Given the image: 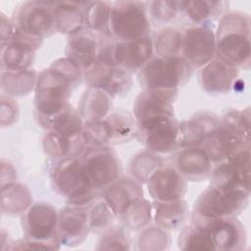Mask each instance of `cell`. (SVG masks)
<instances>
[{"label":"cell","mask_w":251,"mask_h":251,"mask_svg":"<svg viewBox=\"0 0 251 251\" xmlns=\"http://www.w3.org/2000/svg\"><path fill=\"white\" fill-rule=\"evenodd\" d=\"M81 75L79 68L67 57L56 60L38 74L34 107L42 126L70 104L72 91L79 83Z\"/></svg>","instance_id":"1"},{"label":"cell","mask_w":251,"mask_h":251,"mask_svg":"<svg viewBox=\"0 0 251 251\" xmlns=\"http://www.w3.org/2000/svg\"><path fill=\"white\" fill-rule=\"evenodd\" d=\"M216 33V57L239 69H249L250 17L231 11L224 14L219 21Z\"/></svg>","instance_id":"2"},{"label":"cell","mask_w":251,"mask_h":251,"mask_svg":"<svg viewBox=\"0 0 251 251\" xmlns=\"http://www.w3.org/2000/svg\"><path fill=\"white\" fill-rule=\"evenodd\" d=\"M213 163L225 162L250 148V111L232 110L220 121L216 132L202 146Z\"/></svg>","instance_id":"3"},{"label":"cell","mask_w":251,"mask_h":251,"mask_svg":"<svg viewBox=\"0 0 251 251\" xmlns=\"http://www.w3.org/2000/svg\"><path fill=\"white\" fill-rule=\"evenodd\" d=\"M51 181L54 190L71 206L87 208L99 195V190L90 184L78 157L58 159L51 171Z\"/></svg>","instance_id":"4"},{"label":"cell","mask_w":251,"mask_h":251,"mask_svg":"<svg viewBox=\"0 0 251 251\" xmlns=\"http://www.w3.org/2000/svg\"><path fill=\"white\" fill-rule=\"evenodd\" d=\"M250 190L210 185L195 200L191 220L236 218L248 206Z\"/></svg>","instance_id":"5"},{"label":"cell","mask_w":251,"mask_h":251,"mask_svg":"<svg viewBox=\"0 0 251 251\" xmlns=\"http://www.w3.org/2000/svg\"><path fill=\"white\" fill-rule=\"evenodd\" d=\"M151 24L144 1L112 2L109 33L118 41H130L150 35Z\"/></svg>","instance_id":"6"},{"label":"cell","mask_w":251,"mask_h":251,"mask_svg":"<svg viewBox=\"0 0 251 251\" xmlns=\"http://www.w3.org/2000/svg\"><path fill=\"white\" fill-rule=\"evenodd\" d=\"M192 68L181 56L152 58L137 75L143 90H178L190 78Z\"/></svg>","instance_id":"7"},{"label":"cell","mask_w":251,"mask_h":251,"mask_svg":"<svg viewBox=\"0 0 251 251\" xmlns=\"http://www.w3.org/2000/svg\"><path fill=\"white\" fill-rule=\"evenodd\" d=\"M136 135L147 150L166 154L180 148L179 122L175 116H161L136 122Z\"/></svg>","instance_id":"8"},{"label":"cell","mask_w":251,"mask_h":251,"mask_svg":"<svg viewBox=\"0 0 251 251\" xmlns=\"http://www.w3.org/2000/svg\"><path fill=\"white\" fill-rule=\"evenodd\" d=\"M59 212L50 203H32L22 216L25 237L47 245L50 250L59 249L58 241Z\"/></svg>","instance_id":"9"},{"label":"cell","mask_w":251,"mask_h":251,"mask_svg":"<svg viewBox=\"0 0 251 251\" xmlns=\"http://www.w3.org/2000/svg\"><path fill=\"white\" fill-rule=\"evenodd\" d=\"M80 160L90 184L98 190L105 189L121 177L120 160L109 146H87Z\"/></svg>","instance_id":"10"},{"label":"cell","mask_w":251,"mask_h":251,"mask_svg":"<svg viewBox=\"0 0 251 251\" xmlns=\"http://www.w3.org/2000/svg\"><path fill=\"white\" fill-rule=\"evenodd\" d=\"M54 2L26 1L15 12L13 22L22 33L43 40L56 30Z\"/></svg>","instance_id":"11"},{"label":"cell","mask_w":251,"mask_h":251,"mask_svg":"<svg viewBox=\"0 0 251 251\" xmlns=\"http://www.w3.org/2000/svg\"><path fill=\"white\" fill-rule=\"evenodd\" d=\"M181 57L192 69H199L216 58V33L210 24L195 25L182 31Z\"/></svg>","instance_id":"12"},{"label":"cell","mask_w":251,"mask_h":251,"mask_svg":"<svg viewBox=\"0 0 251 251\" xmlns=\"http://www.w3.org/2000/svg\"><path fill=\"white\" fill-rule=\"evenodd\" d=\"M82 76L88 86L100 88L113 98L126 95L132 85L130 72L120 66H107L97 61L83 72Z\"/></svg>","instance_id":"13"},{"label":"cell","mask_w":251,"mask_h":251,"mask_svg":"<svg viewBox=\"0 0 251 251\" xmlns=\"http://www.w3.org/2000/svg\"><path fill=\"white\" fill-rule=\"evenodd\" d=\"M191 224L204 227L210 235L215 250L238 251L246 245L244 226L236 218H224L209 221L191 220Z\"/></svg>","instance_id":"14"},{"label":"cell","mask_w":251,"mask_h":251,"mask_svg":"<svg viewBox=\"0 0 251 251\" xmlns=\"http://www.w3.org/2000/svg\"><path fill=\"white\" fill-rule=\"evenodd\" d=\"M211 184L221 188L250 190V148L222 162L210 174Z\"/></svg>","instance_id":"15"},{"label":"cell","mask_w":251,"mask_h":251,"mask_svg":"<svg viewBox=\"0 0 251 251\" xmlns=\"http://www.w3.org/2000/svg\"><path fill=\"white\" fill-rule=\"evenodd\" d=\"M42 41L17 29L12 41L1 46L2 70L9 72L29 70L35 59V51L41 46Z\"/></svg>","instance_id":"16"},{"label":"cell","mask_w":251,"mask_h":251,"mask_svg":"<svg viewBox=\"0 0 251 251\" xmlns=\"http://www.w3.org/2000/svg\"><path fill=\"white\" fill-rule=\"evenodd\" d=\"M186 181L174 166L163 165L151 176L147 188L153 201H174L184 197L187 191Z\"/></svg>","instance_id":"17"},{"label":"cell","mask_w":251,"mask_h":251,"mask_svg":"<svg viewBox=\"0 0 251 251\" xmlns=\"http://www.w3.org/2000/svg\"><path fill=\"white\" fill-rule=\"evenodd\" d=\"M177 95L178 90H143L134 101L133 117L135 121L140 122L161 116H175L174 105Z\"/></svg>","instance_id":"18"},{"label":"cell","mask_w":251,"mask_h":251,"mask_svg":"<svg viewBox=\"0 0 251 251\" xmlns=\"http://www.w3.org/2000/svg\"><path fill=\"white\" fill-rule=\"evenodd\" d=\"M89 231L87 208L69 205L59 212L57 236L60 244L76 246L87 237Z\"/></svg>","instance_id":"19"},{"label":"cell","mask_w":251,"mask_h":251,"mask_svg":"<svg viewBox=\"0 0 251 251\" xmlns=\"http://www.w3.org/2000/svg\"><path fill=\"white\" fill-rule=\"evenodd\" d=\"M237 75V68L216 57L200 68L198 80L204 91L209 94L219 95L227 93L233 87Z\"/></svg>","instance_id":"20"},{"label":"cell","mask_w":251,"mask_h":251,"mask_svg":"<svg viewBox=\"0 0 251 251\" xmlns=\"http://www.w3.org/2000/svg\"><path fill=\"white\" fill-rule=\"evenodd\" d=\"M153 42L150 36L130 41L117 40L116 66H120L131 74L139 72L153 58Z\"/></svg>","instance_id":"21"},{"label":"cell","mask_w":251,"mask_h":251,"mask_svg":"<svg viewBox=\"0 0 251 251\" xmlns=\"http://www.w3.org/2000/svg\"><path fill=\"white\" fill-rule=\"evenodd\" d=\"M141 197H143L141 183L131 176L118 178L103 189L101 196L111 208L117 219H120L127 208Z\"/></svg>","instance_id":"22"},{"label":"cell","mask_w":251,"mask_h":251,"mask_svg":"<svg viewBox=\"0 0 251 251\" xmlns=\"http://www.w3.org/2000/svg\"><path fill=\"white\" fill-rule=\"evenodd\" d=\"M174 160V167L189 181H201L212 172V160L203 147L179 148Z\"/></svg>","instance_id":"23"},{"label":"cell","mask_w":251,"mask_h":251,"mask_svg":"<svg viewBox=\"0 0 251 251\" xmlns=\"http://www.w3.org/2000/svg\"><path fill=\"white\" fill-rule=\"evenodd\" d=\"M221 119L212 113H198L179 123L180 148L202 147L216 132Z\"/></svg>","instance_id":"24"},{"label":"cell","mask_w":251,"mask_h":251,"mask_svg":"<svg viewBox=\"0 0 251 251\" xmlns=\"http://www.w3.org/2000/svg\"><path fill=\"white\" fill-rule=\"evenodd\" d=\"M99 37L89 29L72 35L66 46V57L82 72L86 71L97 60Z\"/></svg>","instance_id":"25"},{"label":"cell","mask_w":251,"mask_h":251,"mask_svg":"<svg viewBox=\"0 0 251 251\" xmlns=\"http://www.w3.org/2000/svg\"><path fill=\"white\" fill-rule=\"evenodd\" d=\"M152 211L155 224L166 230L180 227L187 220L189 214L188 205L183 198L166 202L153 201Z\"/></svg>","instance_id":"26"},{"label":"cell","mask_w":251,"mask_h":251,"mask_svg":"<svg viewBox=\"0 0 251 251\" xmlns=\"http://www.w3.org/2000/svg\"><path fill=\"white\" fill-rule=\"evenodd\" d=\"M112 99L106 91L88 86L79 100L77 111L84 122L104 120L111 113Z\"/></svg>","instance_id":"27"},{"label":"cell","mask_w":251,"mask_h":251,"mask_svg":"<svg viewBox=\"0 0 251 251\" xmlns=\"http://www.w3.org/2000/svg\"><path fill=\"white\" fill-rule=\"evenodd\" d=\"M81 3L76 2H54L56 30L69 35H75L85 27L84 11Z\"/></svg>","instance_id":"28"},{"label":"cell","mask_w":251,"mask_h":251,"mask_svg":"<svg viewBox=\"0 0 251 251\" xmlns=\"http://www.w3.org/2000/svg\"><path fill=\"white\" fill-rule=\"evenodd\" d=\"M228 7L226 1H182L181 13L193 25L210 24V21L221 18Z\"/></svg>","instance_id":"29"},{"label":"cell","mask_w":251,"mask_h":251,"mask_svg":"<svg viewBox=\"0 0 251 251\" xmlns=\"http://www.w3.org/2000/svg\"><path fill=\"white\" fill-rule=\"evenodd\" d=\"M42 145L45 153L55 159L78 157V155H81L86 148L82 136L77 138H67L53 130H49L44 135Z\"/></svg>","instance_id":"30"},{"label":"cell","mask_w":251,"mask_h":251,"mask_svg":"<svg viewBox=\"0 0 251 251\" xmlns=\"http://www.w3.org/2000/svg\"><path fill=\"white\" fill-rule=\"evenodd\" d=\"M83 124L78 111L69 104L63 111L51 118L43 127L67 138H77L82 136Z\"/></svg>","instance_id":"31"},{"label":"cell","mask_w":251,"mask_h":251,"mask_svg":"<svg viewBox=\"0 0 251 251\" xmlns=\"http://www.w3.org/2000/svg\"><path fill=\"white\" fill-rule=\"evenodd\" d=\"M38 74L34 70L20 72L3 71L1 74L2 91L9 97H22L35 89Z\"/></svg>","instance_id":"32"},{"label":"cell","mask_w":251,"mask_h":251,"mask_svg":"<svg viewBox=\"0 0 251 251\" xmlns=\"http://www.w3.org/2000/svg\"><path fill=\"white\" fill-rule=\"evenodd\" d=\"M31 194L23 184L12 182L1 188V211L15 216L24 213L31 205Z\"/></svg>","instance_id":"33"},{"label":"cell","mask_w":251,"mask_h":251,"mask_svg":"<svg viewBox=\"0 0 251 251\" xmlns=\"http://www.w3.org/2000/svg\"><path fill=\"white\" fill-rule=\"evenodd\" d=\"M112 2L92 1L85 2L83 11L85 26L98 35H110L109 20Z\"/></svg>","instance_id":"34"},{"label":"cell","mask_w":251,"mask_h":251,"mask_svg":"<svg viewBox=\"0 0 251 251\" xmlns=\"http://www.w3.org/2000/svg\"><path fill=\"white\" fill-rule=\"evenodd\" d=\"M110 128L112 143H122L130 140L136 128L134 117L124 109H117L104 119Z\"/></svg>","instance_id":"35"},{"label":"cell","mask_w":251,"mask_h":251,"mask_svg":"<svg viewBox=\"0 0 251 251\" xmlns=\"http://www.w3.org/2000/svg\"><path fill=\"white\" fill-rule=\"evenodd\" d=\"M152 42L157 57L170 58L180 56L182 31L176 27H163L155 32Z\"/></svg>","instance_id":"36"},{"label":"cell","mask_w":251,"mask_h":251,"mask_svg":"<svg viewBox=\"0 0 251 251\" xmlns=\"http://www.w3.org/2000/svg\"><path fill=\"white\" fill-rule=\"evenodd\" d=\"M163 166V159L149 150L138 153L129 164L131 177L139 183H147L151 176Z\"/></svg>","instance_id":"37"},{"label":"cell","mask_w":251,"mask_h":251,"mask_svg":"<svg viewBox=\"0 0 251 251\" xmlns=\"http://www.w3.org/2000/svg\"><path fill=\"white\" fill-rule=\"evenodd\" d=\"M120 219L126 229H142L153 220L152 203L141 197L133 202Z\"/></svg>","instance_id":"38"},{"label":"cell","mask_w":251,"mask_h":251,"mask_svg":"<svg viewBox=\"0 0 251 251\" xmlns=\"http://www.w3.org/2000/svg\"><path fill=\"white\" fill-rule=\"evenodd\" d=\"M177 245L181 250H215L209 232L204 227L194 224L182 228Z\"/></svg>","instance_id":"39"},{"label":"cell","mask_w":251,"mask_h":251,"mask_svg":"<svg viewBox=\"0 0 251 251\" xmlns=\"http://www.w3.org/2000/svg\"><path fill=\"white\" fill-rule=\"evenodd\" d=\"M89 229L92 232H103L111 227L117 219L108 204L100 198L87 207Z\"/></svg>","instance_id":"40"},{"label":"cell","mask_w":251,"mask_h":251,"mask_svg":"<svg viewBox=\"0 0 251 251\" xmlns=\"http://www.w3.org/2000/svg\"><path fill=\"white\" fill-rule=\"evenodd\" d=\"M171 243L168 231L160 226H146L142 228L137 238L140 250H166Z\"/></svg>","instance_id":"41"},{"label":"cell","mask_w":251,"mask_h":251,"mask_svg":"<svg viewBox=\"0 0 251 251\" xmlns=\"http://www.w3.org/2000/svg\"><path fill=\"white\" fill-rule=\"evenodd\" d=\"M81 135L86 146H108L112 143L111 131L105 120L84 122Z\"/></svg>","instance_id":"42"},{"label":"cell","mask_w":251,"mask_h":251,"mask_svg":"<svg viewBox=\"0 0 251 251\" xmlns=\"http://www.w3.org/2000/svg\"><path fill=\"white\" fill-rule=\"evenodd\" d=\"M130 248V241L126 228L125 226H111L102 232L98 241L97 249L99 250H128Z\"/></svg>","instance_id":"43"},{"label":"cell","mask_w":251,"mask_h":251,"mask_svg":"<svg viewBox=\"0 0 251 251\" xmlns=\"http://www.w3.org/2000/svg\"><path fill=\"white\" fill-rule=\"evenodd\" d=\"M146 3L148 14L159 23L171 22L181 13L182 1H149Z\"/></svg>","instance_id":"44"},{"label":"cell","mask_w":251,"mask_h":251,"mask_svg":"<svg viewBox=\"0 0 251 251\" xmlns=\"http://www.w3.org/2000/svg\"><path fill=\"white\" fill-rule=\"evenodd\" d=\"M18 118V106L15 101L9 97L2 95L1 97V124L2 126L11 125Z\"/></svg>","instance_id":"45"},{"label":"cell","mask_w":251,"mask_h":251,"mask_svg":"<svg viewBox=\"0 0 251 251\" xmlns=\"http://www.w3.org/2000/svg\"><path fill=\"white\" fill-rule=\"evenodd\" d=\"M16 31H17V27L13 20H9L4 15H1V27H0L1 46L11 42Z\"/></svg>","instance_id":"46"}]
</instances>
